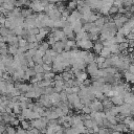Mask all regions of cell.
I'll return each instance as SVG.
<instances>
[{
	"instance_id": "3957f363",
	"label": "cell",
	"mask_w": 134,
	"mask_h": 134,
	"mask_svg": "<svg viewBox=\"0 0 134 134\" xmlns=\"http://www.w3.org/2000/svg\"><path fill=\"white\" fill-rule=\"evenodd\" d=\"M91 110L94 111V112H102L104 111V105L100 100H97V99H94L92 102V105H91Z\"/></svg>"
},
{
	"instance_id": "1f68e13d",
	"label": "cell",
	"mask_w": 134,
	"mask_h": 134,
	"mask_svg": "<svg viewBox=\"0 0 134 134\" xmlns=\"http://www.w3.org/2000/svg\"><path fill=\"white\" fill-rule=\"evenodd\" d=\"M62 30L64 31V34H65L66 36H68V35H70V34H72V32H73V29H72V27H71V26H66V27H64Z\"/></svg>"
},
{
	"instance_id": "f35d334b",
	"label": "cell",
	"mask_w": 134,
	"mask_h": 134,
	"mask_svg": "<svg viewBox=\"0 0 134 134\" xmlns=\"http://www.w3.org/2000/svg\"><path fill=\"white\" fill-rule=\"evenodd\" d=\"M67 97H68V94L65 92V91H63V92H61L60 93V98H61V102H66L67 100Z\"/></svg>"
},
{
	"instance_id": "9a60e30c",
	"label": "cell",
	"mask_w": 134,
	"mask_h": 134,
	"mask_svg": "<svg viewBox=\"0 0 134 134\" xmlns=\"http://www.w3.org/2000/svg\"><path fill=\"white\" fill-rule=\"evenodd\" d=\"M20 126H21V128H22V129H24V130H26V131H28V130H30V129H31L30 121H28L27 119L22 120V121H21V124H20Z\"/></svg>"
},
{
	"instance_id": "d6a6232c",
	"label": "cell",
	"mask_w": 134,
	"mask_h": 134,
	"mask_svg": "<svg viewBox=\"0 0 134 134\" xmlns=\"http://www.w3.org/2000/svg\"><path fill=\"white\" fill-rule=\"evenodd\" d=\"M53 110L57 112V114L59 115V117H63V116H65V114H64V112H63V110H62L61 107H57V108L53 107Z\"/></svg>"
},
{
	"instance_id": "d590c367",
	"label": "cell",
	"mask_w": 134,
	"mask_h": 134,
	"mask_svg": "<svg viewBox=\"0 0 134 134\" xmlns=\"http://www.w3.org/2000/svg\"><path fill=\"white\" fill-rule=\"evenodd\" d=\"M107 118H108V120H109V122H110L111 125H117V124H118L116 116H109V117H107Z\"/></svg>"
},
{
	"instance_id": "603a6c76",
	"label": "cell",
	"mask_w": 134,
	"mask_h": 134,
	"mask_svg": "<svg viewBox=\"0 0 134 134\" xmlns=\"http://www.w3.org/2000/svg\"><path fill=\"white\" fill-rule=\"evenodd\" d=\"M111 90H112V85H111V84H104V85H103L102 92H103L104 94L108 93V92H109V91H111Z\"/></svg>"
},
{
	"instance_id": "7c38bea8",
	"label": "cell",
	"mask_w": 134,
	"mask_h": 134,
	"mask_svg": "<svg viewBox=\"0 0 134 134\" xmlns=\"http://www.w3.org/2000/svg\"><path fill=\"white\" fill-rule=\"evenodd\" d=\"M103 48H104V45H103V43H102L99 40H98L97 42H95V43H94L93 50H94L96 53H98V54H99V53H100V51L103 50Z\"/></svg>"
},
{
	"instance_id": "6da1fadb",
	"label": "cell",
	"mask_w": 134,
	"mask_h": 134,
	"mask_svg": "<svg viewBox=\"0 0 134 134\" xmlns=\"http://www.w3.org/2000/svg\"><path fill=\"white\" fill-rule=\"evenodd\" d=\"M76 46L88 51L89 49L93 48L94 43L92 41H90V40H80V41H76Z\"/></svg>"
},
{
	"instance_id": "4316f807",
	"label": "cell",
	"mask_w": 134,
	"mask_h": 134,
	"mask_svg": "<svg viewBox=\"0 0 134 134\" xmlns=\"http://www.w3.org/2000/svg\"><path fill=\"white\" fill-rule=\"evenodd\" d=\"M6 134H17V129L13 126H6Z\"/></svg>"
},
{
	"instance_id": "7dc6e473",
	"label": "cell",
	"mask_w": 134,
	"mask_h": 134,
	"mask_svg": "<svg viewBox=\"0 0 134 134\" xmlns=\"http://www.w3.org/2000/svg\"><path fill=\"white\" fill-rule=\"evenodd\" d=\"M53 81H64L63 80V76H62V73H57L55 76H54V79H53Z\"/></svg>"
},
{
	"instance_id": "74e56055",
	"label": "cell",
	"mask_w": 134,
	"mask_h": 134,
	"mask_svg": "<svg viewBox=\"0 0 134 134\" xmlns=\"http://www.w3.org/2000/svg\"><path fill=\"white\" fill-rule=\"evenodd\" d=\"M26 40L28 41V43H35V42H37V37H36L35 35H31V34H30Z\"/></svg>"
},
{
	"instance_id": "7a4b0ae2",
	"label": "cell",
	"mask_w": 134,
	"mask_h": 134,
	"mask_svg": "<svg viewBox=\"0 0 134 134\" xmlns=\"http://www.w3.org/2000/svg\"><path fill=\"white\" fill-rule=\"evenodd\" d=\"M29 8H31L36 14H40L45 10V7L40 3V1H32L29 5Z\"/></svg>"
},
{
	"instance_id": "f546056e",
	"label": "cell",
	"mask_w": 134,
	"mask_h": 134,
	"mask_svg": "<svg viewBox=\"0 0 134 134\" xmlns=\"http://www.w3.org/2000/svg\"><path fill=\"white\" fill-rule=\"evenodd\" d=\"M23 30H24V28H23L22 26H18V27H16V28L14 29V31H15V35H16V36H18V37H20V36L22 35Z\"/></svg>"
},
{
	"instance_id": "836d02e7",
	"label": "cell",
	"mask_w": 134,
	"mask_h": 134,
	"mask_svg": "<svg viewBox=\"0 0 134 134\" xmlns=\"http://www.w3.org/2000/svg\"><path fill=\"white\" fill-rule=\"evenodd\" d=\"M34 69H35V71H36V73H44V69H43V65H36Z\"/></svg>"
},
{
	"instance_id": "b9f144b4",
	"label": "cell",
	"mask_w": 134,
	"mask_h": 134,
	"mask_svg": "<svg viewBox=\"0 0 134 134\" xmlns=\"http://www.w3.org/2000/svg\"><path fill=\"white\" fill-rule=\"evenodd\" d=\"M132 120H133L132 116H128V117H126V118L124 119V121H122V122H124L126 126H129V125H130V122H131Z\"/></svg>"
},
{
	"instance_id": "f5cc1de1",
	"label": "cell",
	"mask_w": 134,
	"mask_h": 134,
	"mask_svg": "<svg viewBox=\"0 0 134 134\" xmlns=\"http://www.w3.org/2000/svg\"><path fill=\"white\" fill-rule=\"evenodd\" d=\"M1 48H8V45H6V43H0Z\"/></svg>"
},
{
	"instance_id": "7bdbcfd3",
	"label": "cell",
	"mask_w": 134,
	"mask_h": 134,
	"mask_svg": "<svg viewBox=\"0 0 134 134\" xmlns=\"http://www.w3.org/2000/svg\"><path fill=\"white\" fill-rule=\"evenodd\" d=\"M28 133L29 134H41V131L36 128H31L30 130H28Z\"/></svg>"
},
{
	"instance_id": "9c48e42d",
	"label": "cell",
	"mask_w": 134,
	"mask_h": 134,
	"mask_svg": "<svg viewBox=\"0 0 134 134\" xmlns=\"http://www.w3.org/2000/svg\"><path fill=\"white\" fill-rule=\"evenodd\" d=\"M111 100H112V103H113V105H115V106H122L124 104H125V100H124V97H121L120 95H117V96H113L112 98H111Z\"/></svg>"
},
{
	"instance_id": "8fae6325",
	"label": "cell",
	"mask_w": 134,
	"mask_h": 134,
	"mask_svg": "<svg viewBox=\"0 0 134 134\" xmlns=\"http://www.w3.org/2000/svg\"><path fill=\"white\" fill-rule=\"evenodd\" d=\"M75 79H76L80 83H84V82L88 79V73H86L85 71H81V72L75 76Z\"/></svg>"
},
{
	"instance_id": "30bf717a",
	"label": "cell",
	"mask_w": 134,
	"mask_h": 134,
	"mask_svg": "<svg viewBox=\"0 0 134 134\" xmlns=\"http://www.w3.org/2000/svg\"><path fill=\"white\" fill-rule=\"evenodd\" d=\"M99 55L103 57V58H105V59H108V58H110L112 55V52H111V50H110L109 47H104L103 50L100 51Z\"/></svg>"
},
{
	"instance_id": "484cf974",
	"label": "cell",
	"mask_w": 134,
	"mask_h": 134,
	"mask_svg": "<svg viewBox=\"0 0 134 134\" xmlns=\"http://www.w3.org/2000/svg\"><path fill=\"white\" fill-rule=\"evenodd\" d=\"M119 49H120V51H121V52H122V51L128 50V49H129V41L127 40L126 42H124V43L119 44Z\"/></svg>"
},
{
	"instance_id": "db71d44e",
	"label": "cell",
	"mask_w": 134,
	"mask_h": 134,
	"mask_svg": "<svg viewBox=\"0 0 134 134\" xmlns=\"http://www.w3.org/2000/svg\"><path fill=\"white\" fill-rule=\"evenodd\" d=\"M111 134H122L121 132H118V131H112Z\"/></svg>"
},
{
	"instance_id": "5bb4252c",
	"label": "cell",
	"mask_w": 134,
	"mask_h": 134,
	"mask_svg": "<svg viewBox=\"0 0 134 134\" xmlns=\"http://www.w3.org/2000/svg\"><path fill=\"white\" fill-rule=\"evenodd\" d=\"M94 24H95V26H96V27H98V28H100V29H102V28H103V26L106 24V22H105V17H102V16H100V17H99V18L94 22Z\"/></svg>"
},
{
	"instance_id": "d4e9b609",
	"label": "cell",
	"mask_w": 134,
	"mask_h": 134,
	"mask_svg": "<svg viewBox=\"0 0 134 134\" xmlns=\"http://www.w3.org/2000/svg\"><path fill=\"white\" fill-rule=\"evenodd\" d=\"M24 95H25L27 98H29V99H34V98H37V93H36V91H35V90L28 91V92H26Z\"/></svg>"
},
{
	"instance_id": "2e32d148",
	"label": "cell",
	"mask_w": 134,
	"mask_h": 134,
	"mask_svg": "<svg viewBox=\"0 0 134 134\" xmlns=\"http://www.w3.org/2000/svg\"><path fill=\"white\" fill-rule=\"evenodd\" d=\"M18 48L15 45H8V53H10L12 55H17L18 54Z\"/></svg>"
},
{
	"instance_id": "d6986e66",
	"label": "cell",
	"mask_w": 134,
	"mask_h": 134,
	"mask_svg": "<svg viewBox=\"0 0 134 134\" xmlns=\"http://www.w3.org/2000/svg\"><path fill=\"white\" fill-rule=\"evenodd\" d=\"M115 38H116V40H117V43H118V44H121V43H124V42H126V41H127V38H126L122 34H119V32H117V34H116Z\"/></svg>"
},
{
	"instance_id": "f6af8a7d",
	"label": "cell",
	"mask_w": 134,
	"mask_h": 134,
	"mask_svg": "<svg viewBox=\"0 0 134 134\" xmlns=\"http://www.w3.org/2000/svg\"><path fill=\"white\" fill-rule=\"evenodd\" d=\"M17 134H29V133H28V131H26L22 128H18L17 129Z\"/></svg>"
},
{
	"instance_id": "f907efd6",
	"label": "cell",
	"mask_w": 134,
	"mask_h": 134,
	"mask_svg": "<svg viewBox=\"0 0 134 134\" xmlns=\"http://www.w3.org/2000/svg\"><path fill=\"white\" fill-rule=\"evenodd\" d=\"M64 91L69 95V94H72L73 93V90H72V88H65L64 89Z\"/></svg>"
},
{
	"instance_id": "e0dca14e",
	"label": "cell",
	"mask_w": 134,
	"mask_h": 134,
	"mask_svg": "<svg viewBox=\"0 0 134 134\" xmlns=\"http://www.w3.org/2000/svg\"><path fill=\"white\" fill-rule=\"evenodd\" d=\"M67 8L71 12L75 10V8H77V1H71L67 3Z\"/></svg>"
},
{
	"instance_id": "cb8c5ba5",
	"label": "cell",
	"mask_w": 134,
	"mask_h": 134,
	"mask_svg": "<svg viewBox=\"0 0 134 134\" xmlns=\"http://www.w3.org/2000/svg\"><path fill=\"white\" fill-rule=\"evenodd\" d=\"M19 38V47H26L28 48V41L25 40V39H22L21 37H18Z\"/></svg>"
},
{
	"instance_id": "83f0119b",
	"label": "cell",
	"mask_w": 134,
	"mask_h": 134,
	"mask_svg": "<svg viewBox=\"0 0 134 134\" xmlns=\"http://www.w3.org/2000/svg\"><path fill=\"white\" fill-rule=\"evenodd\" d=\"M118 14V7H116V6H112L111 8H110V10H109V16H115V15H117Z\"/></svg>"
},
{
	"instance_id": "277c9868",
	"label": "cell",
	"mask_w": 134,
	"mask_h": 134,
	"mask_svg": "<svg viewBox=\"0 0 134 134\" xmlns=\"http://www.w3.org/2000/svg\"><path fill=\"white\" fill-rule=\"evenodd\" d=\"M120 114H122L126 117L131 116V105L125 103L122 106H120Z\"/></svg>"
},
{
	"instance_id": "816d5d0a",
	"label": "cell",
	"mask_w": 134,
	"mask_h": 134,
	"mask_svg": "<svg viewBox=\"0 0 134 134\" xmlns=\"http://www.w3.org/2000/svg\"><path fill=\"white\" fill-rule=\"evenodd\" d=\"M128 71L134 74V65H133V64H131V65H130V67H129V69H128Z\"/></svg>"
},
{
	"instance_id": "681fc988",
	"label": "cell",
	"mask_w": 134,
	"mask_h": 134,
	"mask_svg": "<svg viewBox=\"0 0 134 134\" xmlns=\"http://www.w3.org/2000/svg\"><path fill=\"white\" fill-rule=\"evenodd\" d=\"M128 128H129V130H130L131 132H134V119L130 122V125L128 126Z\"/></svg>"
},
{
	"instance_id": "c3c4849f",
	"label": "cell",
	"mask_w": 134,
	"mask_h": 134,
	"mask_svg": "<svg viewBox=\"0 0 134 134\" xmlns=\"http://www.w3.org/2000/svg\"><path fill=\"white\" fill-rule=\"evenodd\" d=\"M47 42L49 43V45H50V46H52V45H54V44L57 43V41H55V39H54V38H48Z\"/></svg>"
},
{
	"instance_id": "7402d4cb",
	"label": "cell",
	"mask_w": 134,
	"mask_h": 134,
	"mask_svg": "<svg viewBox=\"0 0 134 134\" xmlns=\"http://www.w3.org/2000/svg\"><path fill=\"white\" fill-rule=\"evenodd\" d=\"M42 59H43V62H44V64H47V65H50V66H52V64H53V59H52L51 57H48V55H44Z\"/></svg>"
},
{
	"instance_id": "44dd1931",
	"label": "cell",
	"mask_w": 134,
	"mask_h": 134,
	"mask_svg": "<svg viewBox=\"0 0 134 134\" xmlns=\"http://www.w3.org/2000/svg\"><path fill=\"white\" fill-rule=\"evenodd\" d=\"M84 126L87 128V129H92L94 126H97L94 124L93 119H89V120H84Z\"/></svg>"
},
{
	"instance_id": "ab89813d",
	"label": "cell",
	"mask_w": 134,
	"mask_h": 134,
	"mask_svg": "<svg viewBox=\"0 0 134 134\" xmlns=\"http://www.w3.org/2000/svg\"><path fill=\"white\" fill-rule=\"evenodd\" d=\"M20 124H21L20 119H19L18 117H16L15 119H13V120L10 121V124H9V125H10V126H15V127H17V126H19Z\"/></svg>"
},
{
	"instance_id": "e575fe53",
	"label": "cell",
	"mask_w": 134,
	"mask_h": 134,
	"mask_svg": "<svg viewBox=\"0 0 134 134\" xmlns=\"http://www.w3.org/2000/svg\"><path fill=\"white\" fill-rule=\"evenodd\" d=\"M105 62H106V59L103 58V57H100V55H97L95 58V63H97V65H100V64H103Z\"/></svg>"
},
{
	"instance_id": "ac0fdd59",
	"label": "cell",
	"mask_w": 134,
	"mask_h": 134,
	"mask_svg": "<svg viewBox=\"0 0 134 134\" xmlns=\"http://www.w3.org/2000/svg\"><path fill=\"white\" fill-rule=\"evenodd\" d=\"M83 27H84V29H85L86 32H90V31L95 27V24H94V23H90V22H88V23L84 24Z\"/></svg>"
},
{
	"instance_id": "4dcf8cb0",
	"label": "cell",
	"mask_w": 134,
	"mask_h": 134,
	"mask_svg": "<svg viewBox=\"0 0 134 134\" xmlns=\"http://www.w3.org/2000/svg\"><path fill=\"white\" fill-rule=\"evenodd\" d=\"M40 47L43 48L44 50H48V49H50V45H49V43H48L47 41H43L42 43H40Z\"/></svg>"
},
{
	"instance_id": "4fadbf2b",
	"label": "cell",
	"mask_w": 134,
	"mask_h": 134,
	"mask_svg": "<svg viewBox=\"0 0 134 134\" xmlns=\"http://www.w3.org/2000/svg\"><path fill=\"white\" fill-rule=\"evenodd\" d=\"M95 55L92 53V52H88V54H87V57L85 58V63L87 64V65H89V64H91V63H93V62H95Z\"/></svg>"
},
{
	"instance_id": "ee69618b",
	"label": "cell",
	"mask_w": 134,
	"mask_h": 134,
	"mask_svg": "<svg viewBox=\"0 0 134 134\" xmlns=\"http://www.w3.org/2000/svg\"><path fill=\"white\" fill-rule=\"evenodd\" d=\"M103 43V45H104V47H109L110 48V46L111 45H113L112 44V42H111V40H105L104 42H102Z\"/></svg>"
},
{
	"instance_id": "8d00e7d4",
	"label": "cell",
	"mask_w": 134,
	"mask_h": 134,
	"mask_svg": "<svg viewBox=\"0 0 134 134\" xmlns=\"http://www.w3.org/2000/svg\"><path fill=\"white\" fill-rule=\"evenodd\" d=\"M83 114H91V112H92V110H91V108L90 107H87V106H84V108L82 109V111H81Z\"/></svg>"
},
{
	"instance_id": "8992f818",
	"label": "cell",
	"mask_w": 134,
	"mask_h": 134,
	"mask_svg": "<svg viewBox=\"0 0 134 134\" xmlns=\"http://www.w3.org/2000/svg\"><path fill=\"white\" fill-rule=\"evenodd\" d=\"M64 47H65V45L63 44V42L59 41V42H57L54 45L51 46V49H53V50L57 51L59 54H61V53L64 51Z\"/></svg>"
},
{
	"instance_id": "ba28073f",
	"label": "cell",
	"mask_w": 134,
	"mask_h": 134,
	"mask_svg": "<svg viewBox=\"0 0 134 134\" xmlns=\"http://www.w3.org/2000/svg\"><path fill=\"white\" fill-rule=\"evenodd\" d=\"M70 122H71V126H72V127H76L77 125L83 124L84 121H83L81 115H72V117H71V121H70Z\"/></svg>"
},
{
	"instance_id": "5b68a950",
	"label": "cell",
	"mask_w": 134,
	"mask_h": 134,
	"mask_svg": "<svg viewBox=\"0 0 134 134\" xmlns=\"http://www.w3.org/2000/svg\"><path fill=\"white\" fill-rule=\"evenodd\" d=\"M86 68H87V72H88V74H90V75H92L93 73H95V72L98 71V65H97V63H95V62H93V63L87 65Z\"/></svg>"
},
{
	"instance_id": "60d3db41",
	"label": "cell",
	"mask_w": 134,
	"mask_h": 134,
	"mask_svg": "<svg viewBox=\"0 0 134 134\" xmlns=\"http://www.w3.org/2000/svg\"><path fill=\"white\" fill-rule=\"evenodd\" d=\"M43 69H44V72H49V71H52V66L43 64Z\"/></svg>"
},
{
	"instance_id": "ffe728a7",
	"label": "cell",
	"mask_w": 134,
	"mask_h": 134,
	"mask_svg": "<svg viewBox=\"0 0 134 134\" xmlns=\"http://www.w3.org/2000/svg\"><path fill=\"white\" fill-rule=\"evenodd\" d=\"M55 76V73L53 71H49V72H44V80H49V81H53Z\"/></svg>"
},
{
	"instance_id": "52a82bcc",
	"label": "cell",
	"mask_w": 134,
	"mask_h": 134,
	"mask_svg": "<svg viewBox=\"0 0 134 134\" xmlns=\"http://www.w3.org/2000/svg\"><path fill=\"white\" fill-rule=\"evenodd\" d=\"M83 23L81 22V21H76V22H74V23H72L71 24V27H72V29H73V32L76 35V34H79L82 29H83Z\"/></svg>"
},
{
	"instance_id": "f1b7e54d",
	"label": "cell",
	"mask_w": 134,
	"mask_h": 134,
	"mask_svg": "<svg viewBox=\"0 0 134 134\" xmlns=\"http://www.w3.org/2000/svg\"><path fill=\"white\" fill-rule=\"evenodd\" d=\"M25 73L28 75V76H30V77H34V76H36V71H35V69L34 68H29L28 67V69L25 71Z\"/></svg>"
},
{
	"instance_id": "bcb514c9",
	"label": "cell",
	"mask_w": 134,
	"mask_h": 134,
	"mask_svg": "<svg viewBox=\"0 0 134 134\" xmlns=\"http://www.w3.org/2000/svg\"><path fill=\"white\" fill-rule=\"evenodd\" d=\"M29 32H30L31 35H35V36H37V35H39V34H40V29H39L38 27H36V28H34V29L29 30Z\"/></svg>"
}]
</instances>
